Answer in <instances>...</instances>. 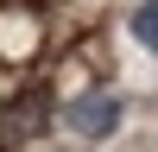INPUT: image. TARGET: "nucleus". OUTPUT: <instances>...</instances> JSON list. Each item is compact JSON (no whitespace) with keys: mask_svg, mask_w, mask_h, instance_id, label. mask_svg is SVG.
Returning <instances> with one entry per match:
<instances>
[{"mask_svg":"<svg viewBox=\"0 0 158 152\" xmlns=\"http://www.w3.org/2000/svg\"><path fill=\"white\" fill-rule=\"evenodd\" d=\"M44 114H51V95H44V89H38V95H25V101H13V108L0 114V120H6V127H0V146H13V139H32L38 127H44Z\"/></svg>","mask_w":158,"mask_h":152,"instance_id":"f257e3e1","label":"nucleus"},{"mask_svg":"<svg viewBox=\"0 0 158 152\" xmlns=\"http://www.w3.org/2000/svg\"><path fill=\"white\" fill-rule=\"evenodd\" d=\"M114 120H120V101H114V95H82V101L70 108V127H76L82 139H101V133H114Z\"/></svg>","mask_w":158,"mask_h":152,"instance_id":"f03ea898","label":"nucleus"},{"mask_svg":"<svg viewBox=\"0 0 158 152\" xmlns=\"http://www.w3.org/2000/svg\"><path fill=\"white\" fill-rule=\"evenodd\" d=\"M133 38H139V44H152V38H158V6H152V0L133 13Z\"/></svg>","mask_w":158,"mask_h":152,"instance_id":"7ed1b4c3","label":"nucleus"}]
</instances>
